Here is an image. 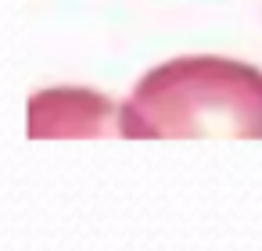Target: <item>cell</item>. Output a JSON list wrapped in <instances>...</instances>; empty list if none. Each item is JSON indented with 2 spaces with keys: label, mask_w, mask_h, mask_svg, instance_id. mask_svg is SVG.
<instances>
[{
  "label": "cell",
  "mask_w": 262,
  "mask_h": 251,
  "mask_svg": "<svg viewBox=\"0 0 262 251\" xmlns=\"http://www.w3.org/2000/svg\"><path fill=\"white\" fill-rule=\"evenodd\" d=\"M119 136H262V72L230 58H172L119 108Z\"/></svg>",
  "instance_id": "cell-1"
},
{
  "label": "cell",
  "mask_w": 262,
  "mask_h": 251,
  "mask_svg": "<svg viewBox=\"0 0 262 251\" xmlns=\"http://www.w3.org/2000/svg\"><path fill=\"white\" fill-rule=\"evenodd\" d=\"M119 133V111L94 90H40L29 104V136H108Z\"/></svg>",
  "instance_id": "cell-2"
}]
</instances>
